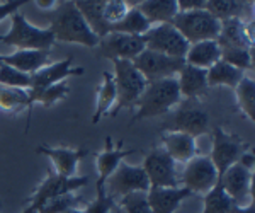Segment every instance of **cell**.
Wrapping results in <instances>:
<instances>
[{"instance_id":"20","label":"cell","mask_w":255,"mask_h":213,"mask_svg":"<svg viewBox=\"0 0 255 213\" xmlns=\"http://www.w3.org/2000/svg\"><path fill=\"white\" fill-rule=\"evenodd\" d=\"M162 149L175 164H187L196 155H199L196 138L182 132H174V130H165L162 133Z\"/></svg>"},{"instance_id":"14","label":"cell","mask_w":255,"mask_h":213,"mask_svg":"<svg viewBox=\"0 0 255 213\" xmlns=\"http://www.w3.org/2000/svg\"><path fill=\"white\" fill-rule=\"evenodd\" d=\"M220 184L238 207H244L247 200H254V169H249L244 164L237 162L228 171H225V174L220 178Z\"/></svg>"},{"instance_id":"22","label":"cell","mask_w":255,"mask_h":213,"mask_svg":"<svg viewBox=\"0 0 255 213\" xmlns=\"http://www.w3.org/2000/svg\"><path fill=\"white\" fill-rule=\"evenodd\" d=\"M175 79L177 84H179L180 96L186 97L187 101L199 99V97L206 96V92L209 91L208 75L206 70H203V68L184 63V67L179 70Z\"/></svg>"},{"instance_id":"32","label":"cell","mask_w":255,"mask_h":213,"mask_svg":"<svg viewBox=\"0 0 255 213\" xmlns=\"http://www.w3.org/2000/svg\"><path fill=\"white\" fill-rule=\"evenodd\" d=\"M238 109L250 123H255V82L252 77H244L235 87Z\"/></svg>"},{"instance_id":"42","label":"cell","mask_w":255,"mask_h":213,"mask_svg":"<svg viewBox=\"0 0 255 213\" xmlns=\"http://www.w3.org/2000/svg\"><path fill=\"white\" fill-rule=\"evenodd\" d=\"M204 5H206V0H177L179 12L199 10V9H204Z\"/></svg>"},{"instance_id":"26","label":"cell","mask_w":255,"mask_h":213,"mask_svg":"<svg viewBox=\"0 0 255 213\" xmlns=\"http://www.w3.org/2000/svg\"><path fill=\"white\" fill-rule=\"evenodd\" d=\"M209 14L220 20L242 19L247 20V15L252 14V2H240V0H206L204 5Z\"/></svg>"},{"instance_id":"7","label":"cell","mask_w":255,"mask_h":213,"mask_svg":"<svg viewBox=\"0 0 255 213\" xmlns=\"http://www.w3.org/2000/svg\"><path fill=\"white\" fill-rule=\"evenodd\" d=\"M104 190L114 202L121 200L123 196L131 193H148L150 183L141 169V166H129L126 162H121L118 169L106 179Z\"/></svg>"},{"instance_id":"28","label":"cell","mask_w":255,"mask_h":213,"mask_svg":"<svg viewBox=\"0 0 255 213\" xmlns=\"http://www.w3.org/2000/svg\"><path fill=\"white\" fill-rule=\"evenodd\" d=\"M0 109L7 113H20L26 109L31 116V92L29 89H15L0 85Z\"/></svg>"},{"instance_id":"16","label":"cell","mask_w":255,"mask_h":213,"mask_svg":"<svg viewBox=\"0 0 255 213\" xmlns=\"http://www.w3.org/2000/svg\"><path fill=\"white\" fill-rule=\"evenodd\" d=\"M36 152L41 155H46L51 161L55 173L63 176V178H75L79 162L85 157L89 152L87 149H70V147H49V145H39Z\"/></svg>"},{"instance_id":"41","label":"cell","mask_w":255,"mask_h":213,"mask_svg":"<svg viewBox=\"0 0 255 213\" xmlns=\"http://www.w3.org/2000/svg\"><path fill=\"white\" fill-rule=\"evenodd\" d=\"M26 2H20V0H12V2H2L0 3V22L5 20L7 17H10L14 12H17L20 7Z\"/></svg>"},{"instance_id":"18","label":"cell","mask_w":255,"mask_h":213,"mask_svg":"<svg viewBox=\"0 0 255 213\" xmlns=\"http://www.w3.org/2000/svg\"><path fill=\"white\" fill-rule=\"evenodd\" d=\"M84 67H73V56H67V58L49 63L43 67L41 70L31 75V89H44L49 85L60 84L65 82L68 77L73 75H84Z\"/></svg>"},{"instance_id":"9","label":"cell","mask_w":255,"mask_h":213,"mask_svg":"<svg viewBox=\"0 0 255 213\" xmlns=\"http://www.w3.org/2000/svg\"><path fill=\"white\" fill-rule=\"evenodd\" d=\"M220 181V176L209 155H196L189 161L180 174V186L187 188L192 195H206Z\"/></svg>"},{"instance_id":"23","label":"cell","mask_w":255,"mask_h":213,"mask_svg":"<svg viewBox=\"0 0 255 213\" xmlns=\"http://www.w3.org/2000/svg\"><path fill=\"white\" fill-rule=\"evenodd\" d=\"M0 61L10 67L17 68L27 75H32L43 67L51 63V51H39V50H15L10 55H0Z\"/></svg>"},{"instance_id":"17","label":"cell","mask_w":255,"mask_h":213,"mask_svg":"<svg viewBox=\"0 0 255 213\" xmlns=\"http://www.w3.org/2000/svg\"><path fill=\"white\" fill-rule=\"evenodd\" d=\"M170 130L182 132L191 137H201L209 130V116L203 108H199L192 101H186L175 113L174 126Z\"/></svg>"},{"instance_id":"21","label":"cell","mask_w":255,"mask_h":213,"mask_svg":"<svg viewBox=\"0 0 255 213\" xmlns=\"http://www.w3.org/2000/svg\"><path fill=\"white\" fill-rule=\"evenodd\" d=\"M148 203L151 213H175L184 200L194 196L187 188H150L148 190Z\"/></svg>"},{"instance_id":"11","label":"cell","mask_w":255,"mask_h":213,"mask_svg":"<svg viewBox=\"0 0 255 213\" xmlns=\"http://www.w3.org/2000/svg\"><path fill=\"white\" fill-rule=\"evenodd\" d=\"M89 176H75V178H63V176L49 171L43 183L32 191V195L27 198L26 207H31L34 210H38L43 203H46L48 200L56 198L60 195L65 193H75L80 188L87 186Z\"/></svg>"},{"instance_id":"3","label":"cell","mask_w":255,"mask_h":213,"mask_svg":"<svg viewBox=\"0 0 255 213\" xmlns=\"http://www.w3.org/2000/svg\"><path fill=\"white\" fill-rule=\"evenodd\" d=\"M10 29L5 34H0V43L17 48V50L51 51L56 39L48 27H38L34 24H31L19 10L14 12L10 15Z\"/></svg>"},{"instance_id":"33","label":"cell","mask_w":255,"mask_h":213,"mask_svg":"<svg viewBox=\"0 0 255 213\" xmlns=\"http://www.w3.org/2000/svg\"><path fill=\"white\" fill-rule=\"evenodd\" d=\"M238 205L225 193L220 181L209 193L204 195V210L203 213H235Z\"/></svg>"},{"instance_id":"34","label":"cell","mask_w":255,"mask_h":213,"mask_svg":"<svg viewBox=\"0 0 255 213\" xmlns=\"http://www.w3.org/2000/svg\"><path fill=\"white\" fill-rule=\"evenodd\" d=\"M29 92H31L32 108H34L36 104L49 108V106L56 104L60 99L67 97L70 94V87L67 82H60V84L49 85V87H44V89H29Z\"/></svg>"},{"instance_id":"6","label":"cell","mask_w":255,"mask_h":213,"mask_svg":"<svg viewBox=\"0 0 255 213\" xmlns=\"http://www.w3.org/2000/svg\"><path fill=\"white\" fill-rule=\"evenodd\" d=\"M250 149V143L242 140L238 135L228 133L223 130V126H215L213 130V145H211V154L209 159L215 164L218 176H223L225 171H228L233 164L240 161V157L247 154V150Z\"/></svg>"},{"instance_id":"1","label":"cell","mask_w":255,"mask_h":213,"mask_svg":"<svg viewBox=\"0 0 255 213\" xmlns=\"http://www.w3.org/2000/svg\"><path fill=\"white\" fill-rule=\"evenodd\" d=\"M48 29L53 32L56 41L63 43L97 48L101 41L85 22L84 15L75 7V2H58Z\"/></svg>"},{"instance_id":"39","label":"cell","mask_w":255,"mask_h":213,"mask_svg":"<svg viewBox=\"0 0 255 213\" xmlns=\"http://www.w3.org/2000/svg\"><path fill=\"white\" fill-rule=\"evenodd\" d=\"M129 10V3L126 0H104V7H102V17L111 27L118 24L119 20L126 15Z\"/></svg>"},{"instance_id":"43","label":"cell","mask_w":255,"mask_h":213,"mask_svg":"<svg viewBox=\"0 0 255 213\" xmlns=\"http://www.w3.org/2000/svg\"><path fill=\"white\" fill-rule=\"evenodd\" d=\"M38 7L39 9H51V10H55L56 9V5H58V2H53V0H38Z\"/></svg>"},{"instance_id":"2","label":"cell","mask_w":255,"mask_h":213,"mask_svg":"<svg viewBox=\"0 0 255 213\" xmlns=\"http://www.w3.org/2000/svg\"><path fill=\"white\" fill-rule=\"evenodd\" d=\"M180 102H182V96H180L175 77L148 82L146 89L136 102V113L133 114L131 123L139 120H150V118H157L165 113H170Z\"/></svg>"},{"instance_id":"29","label":"cell","mask_w":255,"mask_h":213,"mask_svg":"<svg viewBox=\"0 0 255 213\" xmlns=\"http://www.w3.org/2000/svg\"><path fill=\"white\" fill-rule=\"evenodd\" d=\"M116 102V85H114L113 73L104 72L102 73V82L97 87V97H96V113L92 116V123L96 125L108 114V111Z\"/></svg>"},{"instance_id":"15","label":"cell","mask_w":255,"mask_h":213,"mask_svg":"<svg viewBox=\"0 0 255 213\" xmlns=\"http://www.w3.org/2000/svg\"><path fill=\"white\" fill-rule=\"evenodd\" d=\"M220 48H247L254 50V19H226L221 20L220 34H218Z\"/></svg>"},{"instance_id":"19","label":"cell","mask_w":255,"mask_h":213,"mask_svg":"<svg viewBox=\"0 0 255 213\" xmlns=\"http://www.w3.org/2000/svg\"><path fill=\"white\" fill-rule=\"evenodd\" d=\"M133 149H123V140L114 145L113 137H106L104 149L96 155V166H97V186H104L106 179L109 178L121 162H125L128 155L134 154Z\"/></svg>"},{"instance_id":"12","label":"cell","mask_w":255,"mask_h":213,"mask_svg":"<svg viewBox=\"0 0 255 213\" xmlns=\"http://www.w3.org/2000/svg\"><path fill=\"white\" fill-rule=\"evenodd\" d=\"M133 65L145 77L146 82H155V80L175 77L180 68L184 67V60L170 58V56H165L162 53L151 51L145 48L133 60Z\"/></svg>"},{"instance_id":"35","label":"cell","mask_w":255,"mask_h":213,"mask_svg":"<svg viewBox=\"0 0 255 213\" xmlns=\"http://www.w3.org/2000/svg\"><path fill=\"white\" fill-rule=\"evenodd\" d=\"M82 203H84V196L75 191V193H65V195L56 196V198L48 200V202L41 205L36 212L38 213H67L68 210H72V208H84Z\"/></svg>"},{"instance_id":"36","label":"cell","mask_w":255,"mask_h":213,"mask_svg":"<svg viewBox=\"0 0 255 213\" xmlns=\"http://www.w3.org/2000/svg\"><path fill=\"white\" fill-rule=\"evenodd\" d=\"M221 61L232 65L238 70H252L254 67V50L247 48H221Z\"/></svg>"},{"instance_id":"37","label":"cell","mask_w":255,"mask_h":213,"mask_svg":"<svg viewBox=\"0 0 255 213\" xmlns=\"http://www.w3.org/2000/svg\"><path fill=\"white\" fill-rule=\"evenodd\" d=\"M0 85L15 89H31V75L19 72L17 68L0 61Z\"/></svg>"},{"instance_id":"45","label":"cell","mask_w":255,"mask_h":213,"mask_svg":"<svg viewBox=\"0 0 255 213\" xmlns=\"http://www.w3.org/2000/svg\"><path fill=\"white\" fill-rule=\"evenodd\" d=\"M67 213H84V208H72V210H68Z\"/></svg>"},{"instance_id":"40","label":"cell","mask_w":255,"mask_h":213,"mask_svg":"<svg viewBox=\"0 0 255 213\" xmlns=\"http://www.w3.org/2000/svg\"><path fill=\"white\" fill-rule=\"evenodd\" d=\"M114 207H116V202L106 193L104 186L96 184V198H94V202L85 205L84 213H111Z\"/></svg>"},{"instance_id":"47","label":"cell","mask_w":255,"mask_h":213,"mask_svg":"<svg viewBox=\"0 0 255 213\" xmlns=\"http://www.w3.org/2000/svg\"><path fill=\"white\" fill-rule=\"evenodd\" d=\"M111 213H121V212H119V208H118V205L113 208V210H111Z\"/></svg>"},{"instance_id":"13","label":"cell","mask_w":255,"mask_h":213,"mask_svg":"<svg viewBox=\"0 0 255 213\" xmlns=\"http://www.w3.org/2000/svg\"><path fill=\"white\" fill-rule=\"evenodd\" d=\"M99 56L113 60H129L133 61L145 50L143 36H131L123 32H109L97 44Z\"/></svg>"},{"instance_id":"46","label":"cell","mask_w":255,"mask_h":213,"mask_svg":"<svg viewBox=\"0 0 255 213\" xmlns=\"http://www.w3.org/2000/svg\"><path fill=\"white\" fill-rule=\"evenodd\" d=\"M22 213H38V212H36L34 208H31V207H26V208L22 210Z\"/></svg>"},{"instance_id":"48","label":"cell","mask_w":255,"mask_h":213,"mask_svg":"<svg viewBox=\"0 0 255 213\" xmlns=\"http://www.w3.org/2000/svg\"><path fill=\"white\" fill-rule=\"evenodd\" d=\"M0 213H2V200H0Z\"/></svg>"},{"instance_id":"10","label":"cell","mask_w":255,"mask_h":213,"mask_svg":"<svg viewBox=\"0 0 255 213\" xmlns=\"http://www.w3.org/2000/svg\"><path fill=\"white\" fill-rule=\"evenodd\" d=\"M145 171L150 188H179L180 174L177 171V164L165 154L162 147L153 149L145 157L141 164Z\"/></svg>"},{"instance_id":"31","label":"cell","mask_w":255,"mask_h":213,"mask_svg":"<svg viewBox=\"0 0 255 213\" xmlns=\"http://www.w3.org/2000/svg\"><path fill=\"white\" fill-rule=\"evenodd\" d=\"M150 22L145 19V15L138 10L136 5H129V10L126 12V15L119 20L118 24H114L111 27V32H123V34H131V36H143L150 29Z\"/></svg>"},{"instance_id":"5","label":"cell","mask_w":255,"mask_h":213,"mask_svg":"<svg viewBox=\"0 0 255 213\" xmlns=\"http://www.w3.org/2000/svg\"><path fill=\"white\" fill-rule=\"evenodd\" d=\"M175 27L189 44L201 43V41H216L220 34L221 22L206 9L179 12L172 20Z\"/></svg>"},{"instance_id":"38","label":"cell","mask_w":255,"mask_h":213,"mask_svg":"<svg viewBox=\"0 0 255 213\" xmlns=\"http://www.w3.org/2000/svg\"><path fill=\"white\" fill-rule=\"evenodd\" d=\"M121 213H151L146 193H131L116 202Z\"/></svg>"},{"instance_id":"27","label":"cell","mask_w":255,"mask_h":213,"mask_svg":"<svg viewBox=\"0 0 255 213\" xmlns=\"http://www.w3.org/2000/svg\"><path fill=\"white\" fill-rule=\"evenodd\" d=\"M75 7L84 15L85 22L89 24V27L99 39H102L104 36L109 34L111 26L102 17L104 0H79V2H75Z\"/></svg>"},{"instance_id":"4","label":"cell","mask_w":255,"mask_h":213,"mask_svg":"<svg viewBox=\"0 0 255 213\" xmlns=\"http://www.w3.org/2000/svg\"><path fill=\"white\" fill-rule=\"evenodd\" d=\"M114 63V85H116V108L111 113L113 116L121 111V109L136 108V102L141 97L143 91L146 89L148 82L145 77L129 60H113Z\"/></svg>"},{"instance_id":"8","label":"cell","mask_w":255,"mask_h":213,"mask_svg":"<svg viewBox=\"0 0 255 213\" xmlns=\"http://www.w3.org/2000/svg\"><path fill=\"white\" fill-rule=\"evenodd\" d=\"M143 41H145L146 50L162 53V55L170 56V58L184 60L189 50V43L172 24L151 26L143 34Z\"/></svg>"},{"instance_id":"30","label":"cell","mask_w":255,"mask_h":213,"mask_svg":"<svg viewBox=\"0 0 255 213\" xmlns=\"http://www.w3.org/2000/svg\"><path fill=\"white\" fill-rule=\"evenodd\" d=\"M208 75V85L209 87H232L235 89L238 82L245 77V72L238 70L232 65L225 63V61H218L213 65L209 70H206Z\"/></svg>"},{"instance_id":"24","label":"cell","mask_w":255,"mask_h":213,"mask_svg":"<svg viewBox=\"0 0 255 213\" xmlns=\"http://www.w3.org/2000/svg\"><path fill=\"white\" fill-rule=\"evenodd\" d=\"M220 60H221V48L218 44V41H201V43L189 44L184 63L203 68V70H209Z\"/></svg>"},{"instance_id":"44","label":"cell","mask_w":255,"mask_h":213,"mask_svg":"<svg viewBox=\"0 0 255 213\" xmlns=\"http://www.w3.org/2000/svg\"><path fill=\"white\" fill-rule=\"evenodd\" d=\"M235 213H255V208H254V200L250 202L249 205H244V207H238V210Z\"/></svg>"},{"instance_id":"25","label":"cell","mask_w":255,"mask_h":213,"mask_svg":"<svg viewBox=\"0 0 255 213\" xmlns=\"http://www.w3.org/2000/svg\"><path fill=\"white\" fill-rule=\"evenodd\" d=\"M136 7L150 22V26L172 24L174 17L179 14L177 0H145V2H138Z\"/></svg>"}]
</instances>
